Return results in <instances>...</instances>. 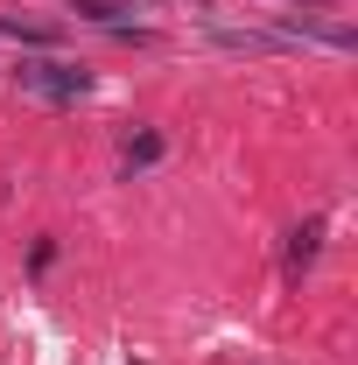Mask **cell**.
<instances>
[{
	"label": "cell",
	"instance_id": "6",
	"mask_svg": "<svg viewBox=\"0 0 358 365\" xmlns=\"http://www.w3.org/2000/svg\"><path fill=\"white\" fill-rule=\"evenodd\" d=\"M295 7H330V0H295Z\"/></svg>",
	"mask_w": 358,
	"mask_h": 365
},
{
	"label": "cell",
	"instance_id": "2",
	"mask_svg": "<svg viewBox=\"0 0 358 365\" xmlns=\"http://www.w3.org/2000/svg\"><path fill=\"white\" fill-rule=\"evenodd\" d=\"M211 43L225 49H246V56H274V49H288L274 29H232V21H211Z\"/></svg>",
	"mask_w": 358,
	"mask_h": 365
},
{
	"label": "cell",
	"instance_id": "1",
	"mask_svg": "<svg viewBox=\"0 0 358 365\" xmlns=\"http://www.w3.org/2000/svg\"><path fill=\"white\" fill-rule=\"evenodd\" d=\"M14 85L36 91V98H49V106H71V98L91 91V71L63 63V56H21V63H14Z\"/></svg>",
	"mask_w": 358,
	"mask_h": 365
},
{
	"label": "cell",
	"instance_id": "3",
	"mask_svg": "<svg viewBox=\"0 0 358 365\" xmlns=\"http://www.w3.org/2000/svg\"><path fill=\"white\" fill-rule=\"evenodd\" d=\"M316 246H323V218H310V225L288 239V274H302V267H310V260H316Z\"/></svg>",
	"mask_w": 358,
	"mask_h": 365
},
{
	"label": "cell",
	"instance_id": "5",
	"mask_svg": "<svg viewBox=\"0 0 358 365\" xmlns=\"http://www.w3.org/2000/svg\"><path fill=\"white\" fill-rule=\"evenodd\" d=\"M155 162H162V134H134L127 140V176H134V169H155Z\"/></svg>",
	"mask_w": 358,
	"mask_h": 365
},
{
	"label": "cell",
	"instance_id": "4",
	"mask_svg": "<svg viewBox=\"0 0 358 365\" xmlns=\"http://www.w3.org/2000/svg\"><path fill=\"white\" fill-rule=\"evenodd\" d=\"M71 7H78L85 21H98V29H120V36H127V7H120V0H71Z\"/></svg>",
	"mask_w": 358,
	"mask_h": 365
}]
</instances>
